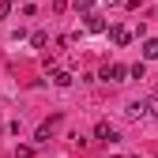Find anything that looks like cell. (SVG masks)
<instances>
[{
	"mask_svg": "<svg viewBox=\"0 0 158 158\" xmlns=\"http://www.w3.org/2000/svg\"><path fill=\"white\" fill-rule=\"evenodd\" d=\"M109 34H113V42H117V45H128V42H132V34H128L124 27H113Z\"/></svg>",
	"mask_w": 158,
	"mask_h": 158,
	"instance_id": "277c9868",
	"label": "cell"
},
{
	"mask_svg": "<svg viewBox=\"0 0 158 158\" xmlns=\"http://www.w3.org/2000/svg\"><path fill=\"white\" fill-rule=\"evenodd\" d=\"M15 158H34V147H15Z\"/></svg>",
	"mask_w": 158,
	"mask_h": 158,
	"instance_id": "8fae6325",
	"label": "cell"
},
{
	"mask_svg": "<svg viewBox=\"0 0 158 158\" xmlns=\"http://www.w3.org/2000/svg\"><path fill=\"white\" fill-rule=\"evenodd\" d=\"M94 8V0H75V11H90Z\"/></svg>",
	"mask_w": 158,
	"mask_h": 158,
	"instance_id": "7c38bea8",
	"label": "cell"
},
{
	"mask_svg": "<svg viewBox=\"0 0 158 158\" xmlns=\"http://www.w3.org/2000/svg\"><path fill=\"white\" fill-rule=\"evenodd\" d=\"M56 124V121H53ZM53 124H42V128H38V135H34V139L38 143H49V135H53Z\"/></svg>",
	"mask_w": 158,
	"mask_h": 158,
	"instance_id": "ba28073f",
	"label": "cell"
},
{
	"mask_svg": "<svg viewBox=\"0 0 158 158\" xmlns=\"http://www.w3.org/2000/svg\"><path fill=\"white\" fill-rule=\"evenodd\" d=\"M49 79H53V83H56V87H72V75H68V72H53Z\"/></svg>",
	"mask_w": 158,
	"mask_h": 158,
	"instance_id": "52a82bcc",
	"label": "cell"
},
{
	"mask_svg": "<svg viewBox=\"0 0 158 158\" xmlns=\"http://www.w3.org/2000/svg\"><path fill=\"white\" fill-rule=\"evenodd\" d=\"M143 113H151L147 102H128V117H132V121H135V117H143Z\"/></svg>",
	"mask_w": 158,
	"mask_h": 158,
	"instance_id": "5b68a950",
	"label": "cell"
},
{
	"mask_svg": "<svg viewBox=\"0 0 158 158\" xmlns=\"http://www.w3.org/2000/svg\"><path fill=\"white\" fill-rule=\"evenodd\" d=\"M143 60H158V38H147L143 42Z\"/></svg>",
	"mask_w": 158,
	"mask_h": 158,
	"instance_id": "3957f363",
	"label": "cell"
},
{
	"mask_svg": "<svg viewBox=\"0 0 158 158\" xmlns=\"http://www.w3.org/2000/svg\"><path fill=\"white\" fill-rule=\"evenodd\" d=\"M147 109H151V113L158 117V98H151V102H147Z\"/></svg>",
	"mask_w": 158,
	"mask_h": 158,
	"instance_id": "4fadbf2b",
	"label": "cell"
},
{
	"mask_svg": "<svg viewBox=\"0 0 158 158\" xmlns=\"http://www.w3.org/2000/svg\"><path fill=\"white\" fill-rule=\"evenodd\" d=\"M87 30H90V34H102V30H106V23H102V19H94V15H90V19H87Z\"/></svg>",
	"mask_w": 158,
	"mask_h": 158,
	"instance_id": "9c48e42d",
	"label": "cell"
},
{
	"mask_svg": "<svg viewBox=\"0 0 158 158\" xmlns=\"http://www.w3.org/2000/svg\"><path fill=\"white\" fill-rule=\"evenodd\" d=\"M94 139H102V143H117L121 135H117V128L113 124H106V121H98V128H94Z\"/></svg>",
	"mask_w": 158,
	"mask_h": 158,
	"instance_id": "6da1fadb",
	"label": "cell"
},
{
	"mask_svg": "<svg viewBox=\"0 0 158 158\" xmlns=\"http://www.w3.org/2000/svg\"><path fill=\"white\" fill-rule=\"evenodd\" d=\"M143 72H147V68H143V60H139V64H132V68H128V75H132V79H143Z\"/></svg>",
	"mask_w": 158,
	"mask_h": 158,
	"instance_id": "30bf717a",
	"label": "cell"
},
{
	"mask_svg": "<svg viewBox=\"0 0 158 158\" xmlns=\"http://www.w3.org/2000/svg\"><path fill=\"white\" fill-rule=\"evenodd\" d=\"M45 42H49V34H45V30H34V34H30V45H34V49H42Z\"/></svg>",
	"mask_w": 158,
	"mask_h": 158,
	"instance_id": "8992f818",
	"label": "cell"
},
{
	"mask_svg": "<svg viewBox=\"0 0 158 158\" xmlns=\"http://www.w3.org/2000/svg\"><path fill=\"white\" fill-rule=\"evenodd\" d=\"M8 15V0H0V19H4Z\"/></svg>",
	"mask_w": 158,
	"mask_h": 158,
	"instance_id": "5bb4252c",
	"label": "cell"
},
{
	"mask_svg": "<svg viewBox=\"0 0 158 158\" xmlns=\"http://www.w3.org/2000/svg\"><path fill=\"white\" fill-rule=\"evenodd\" d=\"M124 75H128L124 64H106V68H102V79H109V83H121Z\"/></svg>",
	"mask_w": 158,
	"mask_h": 158,
	"instance_id": "7a4b0ae2",
	"label": "cell"
}]
</instances>
